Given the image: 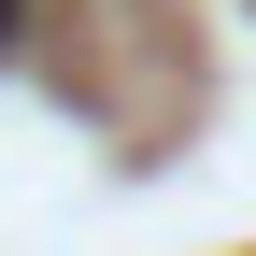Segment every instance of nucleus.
<instances>
[{"instance_id": "f257e3e1", "label": "nucleus", "mask_w": 256, "mask_h": 256, "mask_svg": "<svg viewBox=\"0 0 256 256\" xmlns=\"http://www.w3.org/2000/svg\"><path fill=\"white\" fill-rule=\"evenodd\" d=\"M14 28H28V0H0V43H14Z\"/></svg>"}]
</instances>
